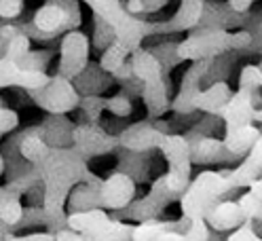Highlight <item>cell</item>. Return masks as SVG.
Instances as JSON below:
<instances>
[{
	"label": "cell",
	"instance_id": "19",
	"mask_svg": "<svg viewBox=\"0 0 262 241\" xmlns=\"http://www.w3.org/2000/svg\"><path fill=\"white\" fill-rule=\"evenodd\" d=\"M190 182V161H182V163H169V171L165 173V184L167 190L171 192H182Z\"/></svg>",
	"mask_w": 262,
	"mask_h": 241
},
{
	"label": "cell",
	"instance_id": "22",
	"mask_svg": "<svg viewBox=\"0 0 262 241\" xmlns=\"http://www.w3.org/2000/svg\"><path fill=\"white\" fill-rule=\"evenodd\" d=\"M19 150H21V157L28 159V161H32V163H42V161H45L49 155H51L49 146H47V144H45L38 136H28V138L21 142Z\"/></svg>",
	"mask_w": 262,
	"mask_h": 241
},
{
	"label": "cell",
	"instance_id": "16",
	"mask_svg": "<svg viewBox=\"0 0 262 241\" xmlns=\"http://www.w3.org/2000/svg\"><path fill=\"white\" fill-rule=\"evenodd\" d=\"M260 138V132L256 129L254 125H245V127H239V129H233L224 134L222 138V146L231 152H245L252 148V144Z\"/></svg>",
	"mask_w": 262,
	"mask_h": 241
},
{
	"label": "cell",
	"instance_id": "9",
	"mask_svg": "<svg viewBox=\"0 0 262 241\" xmlns=\"http://www.w3.org/2000/svg\"><path fill=\"white\" fill-rule=\"evenodd\" d=\"M260 165H262V140L258 138L252 148H250V157L245 159V163L241 167H237L231 173H224L226 176V182L231 188L237 186H250L254 180H258V173H260Z\"/></svg>",
	"mask_w": 262,
	"mask_h": 241
},
{
	"label": "cell",
	"instance_id": "31",
	"mask_svg": "<svg viewBox=\"0 0 262 241\" xmlns=\"http://www.w3.org/2000/svg\"><path fill=\"white\" fill-rule=\"evenodd\" d=\"M226 241H260V237L254 233L252 222H250V220H245V222L239 224V227L235 229V233L228 237Z\"/></svg>",
	"mask_w": 262,
	"mask_h": 241
},
{
	"label": "cell",
	"instance_id": "30",
	"mask_svg": "<svg viewBox=\"0 0 262 241\" xmlns=\"http://www.w3.org/2000/svg\"><path fill=\"white\" fill-rule=\"evenodd\" d=\"M184 237H186V241H207L209 231H207L205 220H192L190 229L184 233Z\"/></svg>",
	"mask_w": 262,
	"mask_h": 241
},
{
	"label": "cell",
	"instance_id": "26",
	"mask_svg": "<svg viewBox=\"0 0 262 241\" xmlns=\"http://www.w3.org/2000/svg\"><path fill=\"white\" fill-rule=\"evenodd\" d=\"M24 216V205L17 197H9L0 203V220L7 222V224H17Z\"/></svg>",
	"mask_w": 262,
	"mask_h": 241
},
{
	"label": "cell",
	"instance_id": "12",
	"mask_svg": "<svg viewBox=\"0 0 262 241\" xmlns=\"http://www.w3.org/2000/svg\"><path fill=\"white\" fill-rule=\"evenodd\" d=\"M241 222H245L239 205L235 201H218L214 207L209 210L205 216V224L214 227L216 231H228V229H237Z\"/></svg>",
	"mask_w": 262,
	"mask_h": 241
},
{
	"label": "cell",
	"instance_id": "1",
	"mask_svg": "<svg viewBox=\"0 0 262 241\" xmlns=\"http://www.w3.org/2000/svg\"><path fill=\"white\" fill-rule=\"evenodd\" d=\"M226 190H231L226 182V176L218 171H201L188 186L184 188L182 195V214L192 222V220H205L209 210L218 203V199Z\"/></svg>",
	"mask_w": 262,
	"mask_h": 241
},
{
	"label": "cell",
	"instance_id": "8",
	"mask_svg": "<svg viewBox=\"0 0 262 241\" xmlns=\"http://www.w3.org/2000/svg\"><path fill=\"white\" fill-rule=\"evenodd\" d=\"M136 195V184L127 173H112L106 182L100 186V203L110 210H121V207L129 205Z\"/></svg>",
	"mask_w": 262,
	"mask_h": 241
},
{
	"label": "cell",
	"instance_id": "21",
	"mask_svg": "<svg viewBox=\"0 0 262 241\" xmlns=\"http://www.w3.org/2000/svg\"><path fill=\"white\" fill-rule=\"evenodd\" d=\"M83 3H87L110 26H114L125 15V9L121 7L119 0H83Z\"/></svg>",
	"mask_w": 262,
	"mask_h": 241
},
{
	"label": "cell",
	"instance_id": "3",
	"mask_svg": "<svg viewBox=\"0 0 262 241\" xmlns=\"http://www.w3.org/2000/svg\"><path fill=\"white\" fill-rule=\"evenodd\" d=\"M45 110L55 112V115H63V112L72 110L78 104V95L70 83V78L66 76H55L49 78V83L36 91H30Z\"/></svg>",
	"mask_w": 262,
	"mask_h": 241
},
{
	"label": "cell",
	"instance_id": "10",
	"mask_svg": "<svg viewBox=\"0 0 262 241\" xmlns=\"http://www.w3.org/2000/svg\"><path fill=\"white\" fill-rule=\"evenodd\" d=\"M112 30H114V36H117V42L121 47H125L129 53L138 51V47L142 45V38L146 34V26L127 11L123 17L112 26Z\"/></svg>",
	"mask_w": 262,
	"mask_h": 241
},
{
	"label": "cell",
	"instance_id": "36",
	"mask_svg": "<svg viewBox=\"0 0 262 241\" xmlns=\"http://www.w3.org/2000/svg\"><path fill=\"white\" fill-rule=\"evenodd\" d=\"M157 241H186V237H184V233H178V231L167 229L165 233H161V235H159Z\"/></svg>",
	"mask_w": 262,
	"mask_h": 241
},
{
	"label": "cell",
	"instance_id": "29",
	"mask_svg": "<svg viewBox=\"0 0 262 241\" xmlns=\"http://www.w3.org/2000/svg\"><path fill=\"white\" fill-rule=\"evenodd\" d=\"M239 85H241V89H250V91H254L256 87H260V85H262L260 66H245V68L241 70Z\"/></svg>",
	"mask_w": 262,
	"mask_h": 241
},
{
	"label": "cell",
	"instance_id": "27",
	"mask_svg": "<svg viewBox=\"0 0 262 241\" xmlns=\"http://www.w3.org/2000/svg\"><path fill=\"white\" fill-rule=\"evenodd\" d=\"M144 100L150 108H165L167 98H165V87L159 80V83H148L144 91Z\"/></svg>",
	"mask_w": 262,
	"mask_h": 241
},
{
	"label": "cell",
	"instance_id": "37",
	"mask_svg": "<svg viewBox=\"0 0 262 241\" xmlns=\"http://www.w3.org/2000/svg\"><path fill=\"white\" fill-rule=\"evenodd\" d=\"M55 241H85V237L74 231H59L55 235Z\"/></svg>",
	"mask_w": 262,
	"mask_h": 241
},
{
	"label": "cell",
	"instance_id": "2",
	"mask_svg": "<svg viewBox=\"0 0 262 241\" xmlns=\"http://www.w3.org/2000/svg\"><path fill=\"white\" fill-rule=\"evenodd\" d=\"M45 167H42V176H45V182H47V192H45V207L49 214L59 216L61 214V207L63 201L68 197L70 186L78 180V165H74L72 161L68 159H57L49 155L45 161Z\"/></svg>",
	"mask_w": 262,
	"mask_h": 241
},
{
	"label": "cell",
	"instance_id": "14",
	"mask_svg": "<svg viewBox=\"0 0 262 241\" xmlns=\"http://www.w3.org/2000/svg\"><path fill=\"white\" fill-rule=\"evenodd\" d=\"M110 222L108 214L104 210H87V212H76L68 216V227L70 231L78 235H91L95 231H100L102 227Z\"/></svg>",
	"mask_w": 262,
	"mask_h": 241
},
{
	"label": "cell",
	"instance_id": "33",
	"mask_svg": "<svg viewBox=\"0 0 262 241\" xmlns=\"http://www.w3.org/2000/svg\"><path fill=\"white\" fill-rule=\"evenodd\" d=\"M17 121H19V117H17V112L15 110L0 108V136L15 129V127H17Z\"/></svg>",
	"mask_w": 262,
	"mask_h": 241
},
{
	"label": "cell",
	"instance_id": "18",
	"mask_svg": "<svg viewBox=\"0 0 262 241\" xmlns=\"http://www.w3.org/2000/svg\"><path fill=\"white\" fill-rule=\"evenodd\" d=\"M131 229L134 227L127 222L110 220L100 231H95L91 235H83V237L85 241H131Z\"/></svg>",
	"mask_w": 262,
	"mask_h": 241
},
{
	"label": "cell",
	"instance_id": "38",
	"mask_svg": "<svg viewBox=\"0 0 262 241\" xmlns=\"http://www.w3.org/2000/svg\"><path fill=\"white\" fill-rule=\"evenodd\" d=\"M252 3H254V0H228V5H231L235 11H245V9H250Z\"/></svg>",
	"mask_w": 262,
	"mask_h": 241
},
{
	"label": "cell",
	"instance_id": "28",
	"mask_svg": "<svg viewBox=\"0 0 262 241\" xmlns=\"http://www.w3.org/2000/svg\"><path fill=\"white\" fill-rule=\"evenodd\" d=\"M222 140H216V138H203L199 144H196V148H194V155L199 161L203 159H214L220 150H222Z\"/></svg>",
	"mask_w": 262,
	"mask_h": 241
},
{
	"label": "cell",
	"instance_id": "5",
	"mask_svg": "<svg viewBox=\"0 0 262 241\" xmlns=\"http://www.w3.org/2000/svg\"><path fill=\"white\" fill-rule=\"evenodd\" d=\"M220 117L224 119V127L226 132H233V129H239V127H245V125H252L254 119L260 117V112L254 108V95L250 89H241L231 93V98L224 104Z\"/></svg>",
	"mask_w": 262,
	"mask_h": 241
},
{
	"label": "cell",
	"instance_id": "7",
	"mask_svg": "<svg viewBox=\"0 0 262 241\" xmlns=\"http://www.w3.org/2000/svg\"><path fill=\"white\" fill-rule=\"evenodd\" d=\"M89 61V38L83 32H70L61 40V76H76Z\"/></svg>",
	"mask_w": 262,
	"mask_h": 241
},
{
	"label": "cell",
	"instance_id": "35",
	"mask_svg": "<svg viewBox=\"0 0 262 241\" xmlns=\"http://www.w3.org/2000/svg\"><path fill=\"white\" fill-rule=\"evenodd\" d=\"M5 241H55V237L53 235H47V233L28 235V237H13V235H9Z\"/></svg>",
	"mask_w": 262,
	"mask_h": 241
},
{
	"label": "cell",
	"instance_id": "11",
	"mask_svg": "<svg viewBox=\"0 0 262 241\" xmlns=\"http://www.w3.org/2000/svg\"><path fill=\"white\" fill-rule=\"evenodd\" d=\"M68 19H70V5H61V0L49 3L34 13V26L40 32H47V34L63 28L68 24Z\"/></svg>",
	"mask_w": 262,
	"mask_h": 241
},
{
	"label": "cell",
	"instance_id": "32",
	"mask_svg": "<svg viewBox=\"0 0 262 241\" xmlns=\"http://www.w3.org/2000/svg\"><path fill=\"white\" fill-rule=\"evenodd\" d=\"M24 9V0H0V17L13 19L17 17Z\"/></svg>",
	"mask_w": 262,
	"mask_h": 241
},
{
	"label": "cell",
	"instance_id": "20",
	"mask_svg": "<svg viewBox=\"0 0 262 241\" xmlns=\"http://www.w3.org/2000/svg\"><path fill=\"white\" fill-rule=\"evenodd\" d=\"M201 13H203V0H182L173 28H192L201 19Z\"/></svg>",
	"mask_w": 262,
	"mask_h": 241
},
{
	"label": "cell",
	"instance_id": "25",
	"mask_svg": "<svg viewBox=\"0 0 262 241\" xmlns=\"http://www.w3.org/2000/svg\"><path fill=\"white\" fill-rule=\"evenodd\" d=\"M169 227L165 222H142L131 229V241H157L161 233H165Z\"/></svg>",
	"mask_w": 262,
	"mask_h": 241
},
{
	"label": "cell",
	"instance_id": "13",
	"mask_svg": "<svg viewBox=\"0 0 262 241\" xmlns=\"http://www.w3.org/2000/svg\"><path fill=\"white\" fill-rule=\"evenodd\" d=\"M231 89H228L226 83H216L211 85L209 89L205 91H196L190 100V106L199 108V110H205V112H211V115H220L224 104L231 98Z\"/></svg>",
	"mask_w": 262,
	"mask_h": 241
},
{
	"label": "cell",
	"instance_id": "17",
	"mask_svg": "<svg viewBox=\"0 0 262 241\" xmlns=\"http://www.w3.org/2000/svg\"><path fill=\"white\" fill-rule=\"evenodd\" d=\"M237 205H239L245 220H254V218L260 220V216H262V182H260V178L250 184V190L237 201Z\"/></svg>",
	"mask_w": 262,
	"mask_h": 241
},
{
	"label": "cell",
	"instance_id": "6",
	"mask_svg": "<svg viewBox=\"0 0 262 241\" xmlns=\"http://www.w3.org/2000/svg\"><path fill=\"white\" fill-rule=\"evenodd\" d=\"M49 76L36 68H24L7 57L0 59V89L3 87H21L28 91H36L49 83Z\"/></svg>",
	"mask_w": 262,
	"mask_h": 241
},
{
	"label": "cell",
	"instance_id": "39",
	"mask_svg": "<svg viewBox=\"0 0 262 241\" xmlns=\"http://www.w3.org/2000/svg\"><path fill=\"white\" fill-rule=\"evenodd\" d=\"M5 171V159H3V155H0V173Z\"/></svg>",
	"mask_w": 262,
	"mask_h": 241
},
{
	"label": "cell",
	"instance_id": "24",
	"mask_svg": "<svg viewBox=\"0 0 262 241\" xmlns=\"http://www.w3.org/2000/svg\"><path fill=\"white\" fill-rule=\"evenodd\" d=\"M30 55V38L26 34H19V32H15V34L9 38L7 42V53L5 57L15 61V63H19L24 61L26 57Z\"/></svg>",
	"mask_w": 262,
	"mask_h": 241
},
{
	"label": "cell",
	"instance_id": "23",
	"mask_svg": "<svg viewBox=\"0 0 262 241\" xmlns=\"http://www.w3.org/2000/svg\"><path fill=\"white\" fill-rule=\"evenodd\" d=\"M127 55H129V51L125 49V47H121L119 42L110 45L106 49V53L102 55V59H100L102 70H106V72H119L125 66Z\"/></svg>",
	"mask_w": 262,
	"mask_h": 241
},
{
	"label": "cell",
	"instance_id": "4",
	"mask_svg": "<svg viewBox=\"0 0 262 241\" xmlns=\"http://www.w3.org/2000/svg\"><path fill=\"white\" fill-rule=\"evenodd\" d=\"M228 32L222 30H211L201 32V34L188 36L178 45V55L182 59H203L209 55H218L228 49Z\"/></svg>",
	"mask_w": 262,
	"mask_h": 241
},
{
	"label": "cell",
	"instance_id": "34",
	"mask_svg": "<svg viewBox=\"0 0 262 241\" xmlns=\"http://www.w3.org/2000/svg\"><path fill=\"white\" fill-rule=\"evenodd\" d=\"M252 42V36L248 34V32H233V34H228V45L231 47H248Z\"/></svg>",
	"mask_w": 262,
	"mask_h": 241
},
{
	"label": "cell",
	"instance_id": "15",
	"mask_svg": "<svg viewBox=\"0 0 262 241\" xmlns=\"http://www.w3.org/2000/svg\"><path fill=\"white\" fill-rule=\"evenodd\" d=\"M131 72H134L140 80H144L146 85L159 83L161 80V63L148 51H136L134 59H131Z\"/></svg>",
	"mask_w": 262,
	"mask_h": 241
}]
</instances>
